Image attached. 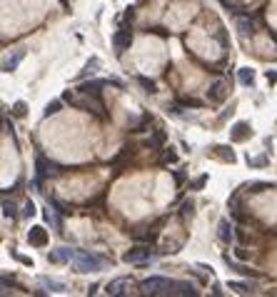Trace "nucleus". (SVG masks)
I'll use <instances>...</instances> for the list:
<instances>
[{
	"instance_id": "bb28decb",
	"label": "nucleus",
	"mask_w": 277,
	"mask_h": 297,
	"mask_svg": "<svg viewBox=\"0 0 277 297\" xmlns=\"http://www.w3.org/2000/svg\"><path fill=\"white\" fill-rule=\"evenodd\" d=\"M97 68H100V57H90V60H88V65H85V70L80 73V80H83L85 75H92V73H97Z\"/></svg>"
},
{
	"instance_id": "412c9836",
	"label": "nucleus",
	"mask_w": 277,
	"mask_h": 297,
	"mask_svg": "<svg viewBox=\"0 0 277 297\" xmlns=\"http://www.w3.org/2000/svg\"><path fill=\"white\" fill-rule=\"evenodd\" d=\"M238 80H240V85H245V88H252V85H255V70H252V68H240V70H238Z\"/></svg>"
},
{
	"instance_id": "f257e3e1",
	"label": "nucleus",
	"mask_w": 277,
	"mask_h": 297,
	"mask_svg": "<svg viewBox=\"0 0 277 297\" xmlns=\"http://www.w3.org/2000/svg\"><path fill=\"white\" fill-rule=\"evenodd\" d=\"M75 270L77 272H100L108 260L105 258H100V255H95V252H88V250H77L75 252Z\"/></svg>"
},
{
	"instance_id": "f3484780",
	"label": "nucleus",
	"mask_w": 277,
	"mask_h": 297,
	"mask_svg": "<svg viewBox=\"0 0 277 297\" xmlns=\"http://www.w3.org/2000/svg\"><path fill=\"white\" fill-rule=\"evenodd\" d=\"M165 140H167V132L165 130H155L148 140H145V148H150V150H165Z\"/></svg>"
},
{
	"instance_id": "f03ea898",
	"label": "nucleus",
	"mask_w": 277,
	"mask_h": 297,
	"mask_svg": "<svg viewBox=\"0 0 277 297\" xmlns=\"http://www.w3.org/2000/svg\"><path fill=\"white\" fill-rule=\"evenodd\" d=\"M70 167L65 165H57L55 160H48L43 152H37L35 155V175L40 180H45V177H57V175H65Z\"/></svg>"
},
{
	"instance_id": "c9c22d12",
	"label": "nucleus",
	"mask_w": 277,
	"mask_h": 297,
	"mask_svg": "<svg viewBox=\"0 0 277 297\" xmlns=\"http://www.w3.org/2000/svg\"><path fill=\"white\" fill-rule=\"evenodd\" d=\"M13 258H15L18 262H23V265H28V267H33V260H30V258H23V255H18V252H13Z\"/></svg>"
},
{
	"instance_id": "aec40b11",
	"label": "nucleus",
	"mask_w": 277,
	"mask_h": 297,
	"mask_svg": "<svg viewBox=\"0 0 277 297\" xmlns=\"http://www.w3.org/2000/svg\"><path fill=\"white\" fill-rule=\"evenodd\" d=\"M212 155L220 157L222 163H235V152L227 148V145H215V148H212Z\"/></svg>"
},
{
	"instance_id": "6ab92c4d",
	"label": "nucleus",
	"mask_w": 277,
	"mask_h": 297,
	"mask_svg": "<svg viewBox=\"0 0 277 297\" xmlns=\"http://www.w3.org/2000/svg\"><path fill=\"white\" fill-rule=\"evenodd\" d=\"M227 287H230V290H235V292H240V295H252V292L258 290V285H255V282H238V280H230V282H227Z\"/></svg>"
},
{
	"instance_id": "a211bd4d",
	"label": "nucleus",
	"mask_w": 277,
	"mask_h": 297,
	"mask_svg": "<svg viewBox=\"0 0 277 297\" xmlns=\"http://www.w3.org/2000/svg\"><path fill=\"white\" fill-rule=\"evenodd\" d=\"M45 223L50 225L53 230H57L60 235L65 232V225H63V215H60L57 210H45Z\"/></svg>"
},
{
	"instance_id": "e433bc0d",
	"label": "nucleus",
	"mask_w": 277,
	"mask_h": 297,
	"mask_svg": "<svg viewBox=\"0 0 277 297\" xmlns=\"http://www.w3.org/2000/svg\"><path fill=\"white\" fill-rule=\"evenodd\" d=\"M150 33H155V35H160V37H167V33L163 28H150Z\"/></svg>"
},
{
	"instance_id": "2f4dec72",
	"label": "nucleus",
	"mask_w": 277,
	"mask_h": 297,
	"mask_svg": "<svg viewBox=\"0 0 277 297\" xmlns=\"http://www.w3.org/2000/svg\"><path fill=\"white\" fill-rule=\"evenodd\" d=\"M137 83L145 88V93H157V88H155V83L152 80H148L145 75H137Z\"/></svg>"
},
{
	"instance_id": "39448f33",
	"label": "nucleus",
	"mask_w": 277,
	"mask_h": 297,
	"mask_svg": "<svg viewBox=\"0 0 277 297\" xmlns=\"http://www.w3.org/2000/svg\"><path fill=\"white\" fill-rule=\"evenodd\" d=\"M130 45H132V28H128V25L117 28L115 35H112V50L117 55H123L125 50H130Z\"/></svg>"
},
{
	"instance_id": "72a5a7b5",
	"label": "nucleus",
	"mask_w": 277,
	"mask_h": 297,
	"mask_svg": "<svg viewBox=\"0 0 277 297\" xmlns=\"http://www.w3.org/2000/svg\"><path fill=\"white\" fill-rule=\"evenodd\" d=\"M35 212H37V210H35V205H33L30 200H28V203L23 205V210H20V217H33Z\"/></svg>"
},
{
	"instance_id": "c756f323",
	"label": "nucleus",
	"mask_w": 277,
	"mask_h": 297,
	"mask_svg": "<svg viewBox=\"0 0 277 297\" xmlns=\"http://www.w3.org/2000/svg\"><path fill=\"white\" fill-rule=\"evenodd\" d=\"M242 190H247V192H262V190H270V183H247V185H242Z\"/></svg>"
},
{
	"instance_id": "7ed1b4c3",
	"label": "nucleus",
	"mask_w": 277,
	"mask_h": 297,
	"mask_svg": "<svg viewBox=\"0 0 277 297\" xmlns=\"http://www.w3.org/2000/svg\"><path fill=\"white\" fill-rule=\"evenodd\" d=\"M157 260V252L155 250H150V245H137V247H132L128 252H123V262H128V265H148V262Z\"/></svg>"
},
{
	"instance_id": "b1692460",
	"label": "nucleus",
	"mask_w": 277,
	"mask_h": 297,
	"mask_svg": "<svg viewBox=\"0 0 277 297\" xmlns=\"http://www.w3.org/2000/svg\"><path fill=\"white\" fill-rule=\"evenodd\" d=\"M132 152H135V148H132V145H123V148H120V152H117V155H115V157L110 160V165H120L123 160L132 157Z\"/></svg>"
},
{
	"instance_id": "5701e85b",
	"label": "nucleus",
	"mask_w": 277,
	"mask_h": 297,
	"mask_svg": "<svg viewBox=\"0 0 277 297\" xmlns=\"http://www.w3.org/2000/svg\"><path fill=\"white\" fill-rule=\"evenodd\" d=\"M3 215H5V217H20L18 203H15V200H8V197H3Z\"/></svg>"
},
{
	"instance_id": "393cba45",
	"label": "nucleus",
	"mask_w": 277,
	"mask_h": 297,
	"mask_svg": "<svg viewBox=\"0 0 277 297\" xmlns=\"http://www.w3.org/2000/svg\"><path fill=\"white\" fill-rule=\"evenodd\" d=\"M63 103H65L63 97H60V100H53V103H48L45 110H43V117H53V115H57V112L63 110Z\"/></svg>"
},
{
	"instance_id": "0eeeda50",
	"label": "nucleus",
	"mask_w": 277,
	"mask_h": 297,
	"mask_svg": "<svg viewBox=\"0 0 277 297\" xmlns=\"http://www.w3.org/2000/svg\"><path fill=\"white\" fill-rule=\"evenodd\" d=\"M227 93H230V83L227 80H215L210 85V90H207V100L210 103H222L227 97Z\"/></svg>"
},
{
	"instance_id": "4468645a",
	"label": "nucleus",
	"mask_w": 277,
	"mask_h": 297,
	"mask_svg": "<svg viewBox=\"0 0 277 297\" xmlns=\"http://www.w3.org/2000/svg\"><path fill=\"white\" fill-rule=\"evenodd\" d=\"M217 240L222 245H235V232H232L230 220H220V225H217Z\"/></svg>"
},
{
	"instance_id": "4c0bfd02",
	"label": "nucleus",
	"mask_w": 277,
	"mask_h": 297,
	"mask_svg": "<svg viewBox=\"0 0 277 297\" xmlns=\"http://www.w3.org/2000/svg\"><path fill=\"white\" fill-rule=\"evenodd\" d=\"M267 83H277V70H272V73L267 70Z\"/></svg>"
},
{
	"instance_id": "9b49d317",
	"label": "nucleus",
	"mask_w": 277,
	"mask_h": 297,
	"mask_svg": "<svg viewBox=\"0 0 277 297\" xmlns=\"http://www.w3.org/2000/svg\"><path fill=\"white\" fill-rule=\"evenodd\" d=\"M28 242H30L33 247H45V245L50 242V237H48V230H45V227H40V225L30 227V230H28Z\"/></svg>"
},
{
	"instance_id": "c85d7f7f",
	"label": "nucleus",
	"mask_w": 277,
	"mask_h": 297,
	"mask_svg": "<svg viewBox=\"0 0 277 297\" xmlns=\"http://www.w3.org/2000/svg\"><path fill=\"white\" fill-rule=\"evenodd\" d=\"M13 115H15V117H25V115H28V103H25V100H18V103H13Z\"/></svg>"
},
{
	"instance_id": "f8f14e48",
	"label": "nucleus",
	"mask_w": 277,
	"mask_h": 297,
	"mask_svg": "<svg viewBox=\"0 0 277 297\" xmlns=\"http://www.w3.org/2000/svg\"><path fill=\"white\" fill-rule=\"evenodd\" d=\"M247 137H252L250 123H235V125L230 128V140H232V143H245Z\"/></svg>"
},
{
	"instance_id": "9d476101",
	"label": "nucleus",
	"mask_w": 277,
	"mask_h": 297,
	"mask_svg": "<svg viewBox=\"0 0 277 297\" xmlns=\"http://www.w3.org/2000/svg\"><path fill=\"white\" fill-rule=\"evenodd\" d=\"M25 55H28L25 48H18L13 55H8L5 60H3V73H15V70L20 68V63L25 60Z\"/></svg>"
},
{
	"instance_id": "f704fd0d",
	"label": "nucleus",
	"mask_w": 277,
	"mask_h": 297,
	"mask_svg": "<svg viewBox=\"0 0 277 297\" xmlns=\"http://www.w3.org/2000/svg\"><path fill=\"white\" fill-rule=\"evenodd\" d=\"M207 180H210V175H200V177H195V180L190 183V190H203Z\"/></svg>"
},
{
	"instance_id": "58836bf2",
	"label": "nucleus",
	"mask_w": 277,
	"mask_h": 297,
	"mask_svg": "<svg viewBox=\"0 0 277 297\" xmlns=\"http://www.w3.org/2000/svg\"><path fill=\"white\" fill-rule=\"evenodd\" d=\"M175 180H177V183H185V172H183V170H175Z\"/></svg>"
},
{
	"instance_id": "dca6fc26",
	"label": "nucleus",
	"mask_w": 277,
	"mask_h": 297,
	"mask_svg": "<svg viewBox=\"0 0 277 297\" xmlns=\"http://www.w3.org/2000/svg\"><path fill=\"white\" fill-rule=\"evenodd\" d=\"M222 260H225V265H227L232 272H238V275H245V278H247V275H252V278H258V272H255V270H250L247 265H242V262H238V260H232L230 255H225Z\"/></svg>"
},
{
	"instance_id": "7c9ffc66",
	"label": "nucleus",
	"mask_w": 277,
	"mask_h": 297,
	"mask_svg": "<svg viewBox=\"0 0 277 297\" xmlns=\"http://www.w3.org/2000/svg\"><path fill=\"white\" fill-rule=\"evenodd\" d=\"M192 212H195V203L192 200H185L183 203V207H180V217H192Z\"/></svg>"
},
{
	"instance_id": "ddd939ff",
	"label": "nucleus",
	"mask_w": 277,
	"mask_h": 297,
	"mask_svg": "<svg viewBox=\"0 0 277 297\" xmlns=\"http://www.w3.org/2000/svg\"><path fill=\"white\" fill-rule=\"evenodd\" d=\"M40 285L48 290V292H68V285L63 282V280H55V278H50V275H40Z\"/></svg>"
},
{
	"instance_id": "473e14b6",
	"label": "nucleus",
	"mask_w": 277,
	"mask_h": 297,
	"mask_svg": "<svg viewBox=\"0 0 277 297\" xmlns=\"http://www.w3.org/2000/svg\"><path fill=\"white\" fill-rule=\"evenodd\" d=\"M163 163H165V165L177 163V152H175V148H165V152H163Z\"/></svg>"
},
{
	"instance_id": "1a4fd4ad",
	"label": "nucleus",
	"mask_w": 277,
	"mask_h": 297,
	"mask_svg": "<svg viewBox=\"0 0 277 297\" xmlns=\"http://www.w3.org/2000/svg\"><path fill=\"white\" fill-rule=\"evenodd\" d=\"M130 287H132V280H130V278H115V280H110V282L105 285V292L112 295V297H117V295H125Z\"/></svg>"
},
{
	"instance_id": "a878e982",
	"label": "nucleus",
	"mask_w": 277,
	"mask_h": 297,
	"mask_svg": "<svg viewBox=\"0 0 277 297\" xmlns=\"http://www.w3.org/2000/svg\"><path fill=\"white\" fill-rule=\"evenodd\" d=\"M48 207L57 210L60 215H70V205L63 203V200H57V197H48Z\"/></svg>"
},
{
	"instance_id": "ea45409f",
	"label": "nucleus",
	"mask_w": 277,
	"mask_h": 297,
	"mask_svg": "<svg viewBox=\"0 0 277 297\" xmlns=\"http://www.w3.org/2000/svg\"><path fill=\"white\" fill-rule=\"evenodd\" d=\"M212 295H217V297H220V295H222V290H220V285H212Z\"/></svg>"
},
{
	"instance_id": "4be33fe9",
	"label": "nucleus",
	"mask_w": 277,
	"mask_h": 297,
	"mask_svg": "<svg viewBox=\"0 0 277 297\" xmlns=\"http://www.w3.org/2000/svg\"><path fill=\"white\" fill-rule=\"evenodd\" d=\"M150 120H152V117H150V112H143V115H140V117L130 125V132H145V128L150 125Z\"/></svg>"
},
{
	"instance_id": "423d86ee",
	"label": "nucleus",
	"mask_w": 277,
	"mask_h": 297,
	"mask_svg": "<svg viewBox=\"0 0 277 297\" xmlns=\"http://www.w3.org/2000/svg\"><path fill=\"white\" fill-rule=\"evenodd\" d=\"M167 295H172V297H195V295H197V290H195V285H192V282H187V280H172V278H170Z\"/></svg>"
},
{
	"instance_id": "cd10ccee",
	"label": "nucleus",
	"mask_w": 277,
	"mask_h": 297,
	"mask_svg": "<svg viewBox=\"0 0 277 297\" xmlns=\"http://www.w3.org/2000/svg\"><path fill=\"white\" fill-rule=\"evenodd\" d=\"M247 165L250 167H265V165H270V157L262 152V155H258V157H247Z\"/></svg>"
},
{
	"instance_id": "6e6552de",
	"label": "nucleus",
	"mask_w": 277,
	"mask_h": 297,
	"mask_svg": "<svg viewBox=\"0 0 277 297\" xmlns=\"http://www.w3.org/2000/svg\"><path fill=\"white\" fill-rule=\"evenodd\" d=\"M75 252H77V247H57L48 255V260L53 265H68L70 260H75Z\"/></svg>"
},
{
	"instance_id": "20e7f679",
	"label": "nucleus",
	"mask_w": 277,
	"mask_h": 297,
	"mask_svg": "<svg viewBox=\"0 0 277 297\" xmlns=\"http://www.w3.org/2000/svg\"><path fill=\"white\" fill-rule=\"evenodd\" d=\"M167 285H170V278L152 275L140 282V290H143V295H167Z\"/></svg>"
},
{
	"instance_id": "2eb2a0df",
	"label": "nucleus",
	"mask_w": 277,
	"mask_h": 297,
	"mask_svg": "<svg viewBox=\"0 0 277 297\" xmlns=\"http://www.w3.org/2000/svg\"><path fill=\"white\" fill-rule=\"evenodd\" d=\"M105 85H110V80H90V83H80L77 90L85 95H100V90H103Z\"/></svg>"
}]
</instances>
